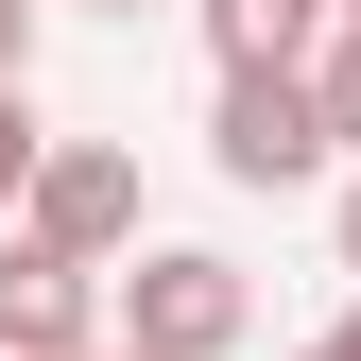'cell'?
Segmentation results:
<instances>
[{"label":"cell","instance_id":"4fadbf2b","mask_svg":"<svg viewBox=\"0 0 361 361\" xmlns=\"http://www.w3.org/2000/svg\"><path fill=\"white\" fill-rule=\"evenodd\" d=\"M310 361H344V344H310Z\"/></svg>","mask_w":361,"mask_h":361},{"label":"cell","instance_id":"7c38bea8","mask_svg":"<svg viewBox=\"0 0 361 361\" xmlns=\"http://www.w3.org/2000/svg\"><path fill=\"white\" fill-rule=\"evenodd\" d=\"M344 361H361V310H344Z\"/></svg>","mask_w":361,"mask_h":361},{"label":"cell","instance_id":"3957f363","mask_svg":"<svg viewBox=\"0 0 361 361\" xmlns=\"http://www.w3.org/2000/svg\"><path fill=\"white\" fill-rule=\"evenodd\" d=\"M207 155H224V190H310V172H327V104H310V69H224Z\"/></svg>","mask_w":361,"mask_h":361},{"label":"cell","instance_id":"277c9868","mask_svg":"<svg viewBox=\"0 0 361 361\" xmlns=\"http://www.w3.org/2000/svg\"><path fill=\"white\" fill-rule=\"evenodd\" d=\"M52 344H86V276L52 241H0V361H52Z\"/></svg>","mask_w":361,"mask_h":361},{"label":"cell","instance_id":"8fae6325","mask_svg":"<svg viewBox=\"0 0 361 361\" xmlns=\"http://www.w3.org/2000/svg\"><path fill=\"white\" fill-rule=\"evenodd\" d=\"M327 18H344V35H361V0H327Z\"/></svg>","mask_w":361,"mask_h":361},{"label":"cell","instance_id":"52a82bcc","mask_svg":"<svg viewBox=\"0 0 361 361\" xmlns=\"http://www.w3.org/2000/svg\"><path fill=\"white\" fill-rule=\"evenodd\" d=\"M35 155H52V138H35V104H18V69H0V207L35 190Z\"/></svg>","mask_w":361,"mask_h":361},{"label":"cell","instance_id":"30bf717a","mask_svg":"<svg viewBox=\"0 0 361 361\" xmlns=\"http://www.w3.org/2000/svg\"><path fill=\"white\" fill-rule=\"evenodd\" d=\"M52 361H121V344H52Z\"/></svg>","mask_w":361,"mask_h":361},{"label":"cell","instance_id":"9c48e42d","mask_svg":"<svg viewBox=\"0 0 361 361\" xmlns=\"http://www.w3.org/2000/svg\"><path fill=\"white\" fill-rule=\"evenodd\" d=\"M344 276H361V190H344Z\"/></svg>","mask_w":361,"mask_h":361},{"label":"cell","instance_id":"8992f818","mask_svg":"<svg viewBox=\"0 0 361 361\" xmlns=\"http://www.w3.org/2000/svg\"><path fill=\"white\" fill-rule=\"evenodd\" d=\"M310 104H327V155H361V35L310 52Z\"/></svg>","mask_w":361,"mask_h":361},{"label":"cell","instance_id":"7a4b0ae2","mask_svg":"<svg viewBox=\"0 0 361 361\" xmlns=\"http://www.w3.org/2000/svg\"><path fill=\"white\" fill-rule=\"evenodd\" d=\"M224 344H241V258L155 241L138 276H121V361H224Z\"/></svg>","mask_w":361,"mask_h":361},{"label":"cell","instance_id":"5b68a950","mask_svg":"<svg viewBox=\"0 0 361 361\" xmlns=\"http://www.w3.org/2000/svg\"><path fill=\"white\" fill-rule=\"evenodd\" d=\"M207 52L224 69H310L327 52V0H207Z\"/></svg>","mask_w":361,"mask_h":361},{"label":"cell","instance_id":"ba28073f","mask_svg":"<svg viewBox=\"0 0 361 361\" xmlns=\"http://www.w3.org/2000/svg\"><path fill=\"white\" fill-rule=\"evenodd\" d=\"M18 52H35V0H0V69H18Z\"/></svg>","mask_w":361,"mask_h":361},{"label":"cell","instance_id":"6da1fadb","mask_svg":"<svg viewBox=\"0 0 361 361\" xmlns=\"http://www.w3.org/2000/svg\"><path fill=\"white\" fill-rule=\"evenodd\" d=\"M18 241H52L69 276H104V258L138 241V155H121V138H52L35 190H18Z\"/></svg>","mask_w":361,"mask_h":361},{"label":"cell","instance_id":"5bb4252c","mask_svg":"<svg viewBox=\"0 0 361 361\" xmlns=\"http://www.w3.org/2000/svg\"><path fill=\"white\" fill-rule=\"evenodd\" d=\"M121 18H138V0H121Z\"/></svg>","mask_w":361,"mask_h":361}]
</instances>
